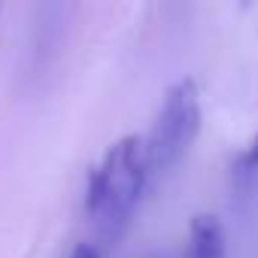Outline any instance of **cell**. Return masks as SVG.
<instances>
[{
    "label": "cell",
    "instance_id": "obj_1",
    "mask_svg": "<svg viewBox=\"0 0 258 258\" xmlns=\"http://www.w3.org/2000/svg\"><path fill=\"white\" fill-rule=\"evenodd\" d=\"M149 152L143 134L112 140L85 179V213L97 222H124L149 182Z\"/></svg>",
    "mask_w": 258,
    "mask_h": 258
},
{
    "label": "cell",
    "instance_id": "obj_2",
    "mask_svg": "<svg viewBox=\"0 0 258 258\" xmlns=\"http://www.w3.org/2000/svg\"><path fill=\"white\" fill-rule=\"evenodd\" d=\"M201 91L191 76L176 79L161 100V109L152 121V131L146 137V152H149V167L152 170H167L173 167L188 146L201 134Z\"/></svg>",
    "mask_w": 258,
    "mask_h": 258
},
{
    "label": "cell",
    "instance_id": "obj_3",
    "mask_svg": "<svg viewBox=\"0 0 258 258\" xmlns=\"http://www.w3.org/2000/svg\"><path fill=\"white\" fill-rule=\"evenodd\" d=\"M225 249H228V237H225L219 216H213V213L191 216L185 258H225Z\"/></svg>",
    "mask_w": 258,
    "mask_h": 258
},
{
    "label": "cell",
    "instance_id": "obj_4",
    "mask_svg": "<svg viewBox=\"0 0 258 258\" xmlns=\"http://www.w3.org/2000/svg\"><path fill=\"white\" fill-rule=\"evenodd\" d=\"M231 167H234V176H252V173H258V131L246 140V146H240V152L234 155Z\"/></svg>",
    "mask_w": 258,
    "mask_h": 258
},
{
    "label": "cell",
    "instance_id": "obj_5",
    "mask_svg": "<svg viewBox=\"0 0 258 258\" xmlns=\"http://www.w3.org/2000/svg\"><path fill=\"white\" fill-rule=\"evenodd\" d=\"M70 258H100V249L94 243H76L73 252H70Z\"/></svg>",
    "mask_w": 258,
    "mask_h": 258
}]
</instances>
